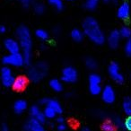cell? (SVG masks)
<instances>
[{
  "mask_svg": "<svg viewBox=\"0 0 131 131\" xmlns=\"http://www.w3.org/2000/svg\"><path fill=\"white\" fill-rule=\"evenodd\" d=\"M48 72V66L45 62H38L31 67L28 72V77L32 82H39L46 77Z\"/></svg>",
  "mask_w": 131,
  "mask_h": 131,
  "instance_id": "cell-3",
  "label": "cell"
},
{
  "mask_svg": "<svg viewBox=\"0 0 131 131\" xmlns=\"http://www.w3.org/2000/svg\"><path fill=\"white\" fill-rule=\"evenodd\" d=\"M71 37L75 41H81L83 40V38H84V32L81 30L74 29L71 31Z\"/></svg>",
  "mask_w": 131,
  "mask_h": 131,
  "instance_id": "cell-20",
  "label": "cell"
},
{
  "mask_svg": "<svg viewBox=\"0 0 131 131\" xmlns=\"http://www.w3.org/2000/svg\"><path fill=\"white\" fill-rule=\"evenodd\" d=\"M57 122H58V124L65 123V120H64V118H62V117H58V118H57Z\"/></svg>",
  "mask_w": 131,
  "mask_h": 131,
  "instance_id": "cell-35",
  "label": "cell"
},
{
  "mask_svg": "<svg viewBox=\"0 0 131 131\" xmlns=\"http://www.w3.org/2000/svg\"><path fill=\"white\" fill-rule=\"evenodd\" d=\"M43 112H44V115H45L46 118H49V119H50V118H54L57 115L56 111H55L52 108L49 107V106H46Z\"/></svg>",
  "mask_w": 131,
  "mask_h": 131,
  "instance_id": "cell-21",
  "label": "cell"
},
{
  "mask_svg": "<svg viewBox=\"0 0 131 131\" xmlns=\"http://www.w3.org/2000/svg\"><path fill=\"white\" fill-rule=\"evenodd\" d=\"M27 85V79L24 77H18L15 78L12 87L16 91H22Z\"/></svg>",
  "mask_w": 131,
  "mask_h": 131,
  "instance_id": "cell-15",
  "label": "cell"
},
{
  "mask_svg": "<svg viewBox=\"0 0 131 131\" xmlns=\"http://www.w3.org/2000/svg\"><path fill=\"white\" fill-rule=\"evenodd\" d=\"M83 31L88 39L97 45H102L105 41V35L93 17H87L84 21Z\"/></svg>",
  "mask_w": 131,
  "mask_h": 131,
  "instance_id": "cell-1",
  "label": "cell"
},
{
  "mask_svg": "<svg viewBox=\"0 0 131 131\" xmlns=\"http://www.w3.org/2000/svg\"><path fill=\"white\" fill-rule=\"evenodd\" d=\"M125 52L127 56H131V40H128L125 44Z\"/></svg>",
  "mask_w": 131,
  "mask_h": 131,
  "instance_id": "cell-30",
  "label": "cell"
},
{
  "mask_svg": "<svg viewBox=\"0 0 131 131\" xmlns=\"http://www.w3.org/2000/svg\"><path fill=\"white\" fill-rule=\"evenodd\" d=\"M102 79L97 74H92L89 77V90L93 95H98L102 93V86H101Z\"/></svg>",
  "mask_w": 131,
  "mask_h": 131,
  "instance_id": "cell-5",
  "label": "cell"
},
{
  "mask_svg": "<svg viewBox=\"0 0 131 131\" xmlns=\"http://www.w3.org/2000/svg\"><path fill=\"white\" fill-rule=\"evenodd\" d=\"M26 109H27V103L24 100H18L14 104V110L18 114L24 112Z\"/></svg>",
  "mask_w": 131,
  "mask_h": 131,
  "instance_id": "cell-16",
  "label": "cell"
},
{
  "mask_svg": "<svg viewBox=\"0 0 131 131\" xmlns=\"http://www.w3.org/2000/svg\"><path fill=\"white\" fill-rule=\"evenodd\" d=\"M3 62L5 65L11 66V67H22L25 64L24 55L21 53H14V54H8L3 58Z\"/></svg>",
  "mask_w": 131,
  "mask_h": 131,
  "instance_id": "cell-4",
  "label": "cell"
},
{
  "mask_svg": "<svg viewBox=\"0 0 131 131\" xmlns=\"http://www.w3.org/2000/svg\"><path fill=\"white\" fill-rule=\"evenodd\" d=\"M104 2H110V1H111V0H103Z\"/></svg>",
  "mask_w": 131,
  "mask_h": 131,
  "instance_id": "cell-38",
  "label": "cell"
},
{
  "mask_svg": "<svg viewBox=\"0 0 131 131\" xmlns=\"http://www.w3.org/2000/svg\"><path fill=\"white\" fill-rule=\"evenodd\" d=\"M110 77L114 80L115 83L117 84H122L124 82V77L119 70V66L116 62H111L110 64L109 68H108Z\"/></svg>",
  "mask_w": 131,
  "mask_h": 131,
  "instance_id": "cell-7",
  "label": "cell"
},
{
  "mask_svg": "<svg viewBox=\"0 0 131 131\" xmlns=\"http://www.w3.org/2000/svg\"><path fill=\"white\" fill-rule=\"evenodd\" d=\"M49 86L55 92H60L63 89V84H62L61 81L58 80V79H52V80H50Z\"/></svg>",
  "mask_w": 131,
  "mask_h": 131,
  "instance_id": "cell-18",
  "label": "cell"
},
{
  "mask_svg": "<svg viewBox=\"0 0 131 131\" xmlns=\"http://www.w3.org/2000/svg\"><path fill=\"white\" fill-rule=\"evenodd\" d=\"M118 31H119V34H120V36H121V38L128 39L131 37V30L129 29L128 27H127V26L122 27Z\"/></svg>",
  "mask_w": 131,
  "mask_h": 131,
  "instance_id": "cell-24",
  "label": "cell"
},
{
  "mask_svg": "<svg viewBox=\"0 0 131 131\" xmlns=\"http://www.w3.org/2000/svg\"><path fill=\"white\" fill-rule=\"evenodd\" d=\"M120 39H121V36L119 34V31L114 30L108 36V44L112 49H116L119 44Z\"/></svg>",
  "mask_w": 131,
  "mask_h": 131,
  "instance_id": "cell-11",
  "label": "cell"
},
{
  "mask_svg": "<svg viewBox=\"0 0 131 131\" xmlns=\"http://www.w3.org/2000/svg\"><path fill=\"white\" fill-rule=\"evenodd\" d=\"M15 78L14 77L12 70L8 67H4L1 69V81L2 84L6 87L13 86V84L15 82Z\"/></svg>",
  "mask_w": 131,
  "mask_h": 131,
  "instance_id": "cell-8",
  "label": "cell"
},
{
  "mask_svg": "<svg viewBox=\"0 0 131 131\" xmlns=\"http://www.w3.org/2000/svg\"><path fill=\"white\" fill-rule=\"evenodd\" d=\"M46 106L52 108L55 111L57 112V114H60L62 112V106L58 101L54 100V99H48V102Z\"/></svg>",
  "mask_w": 131,
  "mask_h": 131,
  "instance_id": "cell-17",
  "label": "cell"
},
{
  "mask_svg": "<svg viewBox=\"0 0 131 131\" xmlns=\"http://www.w3.org/2000/svg\"><path fill=\"white\" fill-rule=\"evenodd\" d=\"M5 49L8 51L9 54H14V53H20L21 45L18 40L15 39H6L4 42Z\"/></svg>",
  "mask_w": 131,
  "mask_h": 131,
  "instance_id": "cell-10",
  "label": "cell"
},
{
  "mask_svg": "<svg viewBox=\"0 0 131 131\" xmlns=\"http://www.w3.org/2000/svg\"><path fill=\"white\" fill-rule=\"evenodd\" d=\"M20 2L24 6H29L32 3V0H20Z\"/></svg>",
  "mask_w": 131,
  "mask_h": 131,
  "instance_id": "cell-32",
  "label": "cell"
},
{
  "mask_svg": "<svg viewBox=\"0 0 131 131\" xmlns=\"http://www.w3.org/2000/svg\"><path fill=\"white\" fill-rule=\"evenodd\" d=\"M6 27H5V26H1V27H0V32L1 33H4V32H6Z\"/></svg>",
  "mask_w": 131,
  "mask_h": 131,
  "instance_id": "cell-36",
  "label": "cell"
},
{
  "mask_svg": "<svg viewBox=\"0 0 131 131\" xmlns=\"http://www.w3.org/2000/svg\"><path fill=\"white\" fill-rule=\"evenodd\" d=\"M124 128H125L127 131H131V116L127 117V118H126Z\"/></svg>",
  "mask_w": 131,
  "mask_h": 131,
  "instance_id": "cell-31",
  "label": "cell"
},
{
  "mask_svg": "<svg viewBox=\"0 0 131 131\" xmlns=\"http://www.w3.org/2000/svg\"><path fill=\"white\" fill-rule=\"evenodd\" d=\"M30 113H31V116L32 118L41 122V123H44V121L46 119V117L44 115V112L40 111V109L38 106H32L31 108V110H30Z\"/></svg>",
  "mask_w": 131,
  "mask_h": 131,
  "instance_id": "cell-14",
  "label": "cell"
},
{
  "mask_svg": "<svg viewBox=\"0 0 131 131\" xmlns=\"http://www.w3.org/2000/svg\"><path fill=\"white\" fill-rule=\"evenodd\" d=\"M99 3V0H86L85 2V7L90 11H93L97 7Z\"/></svg>",
  "mask_w": 131,
  "mask_h": 131,
  "instance_id": "cell-25",
  "label": "cell"
},
{
  "mask_svg": "<svg viewBox=\"0 0 131 131\" xmlns=\"http://www.w3.org/2000/svg\"><path fill=\"white\" fill-rule=\"evenodd\" d=\"M26 131H46L41 122L31 118L25 125Z\"/></svg>",
  "mask_w": 131,
  "mask_h": 131,
  "instance_id": "cell-12",
  "label": "cell"
},
{
  "mask_svg": "<svg viewBox=\"0 0 131 131\" xmlns=\"http://www.w3.org/2000/svg\"><path fill=\"white\" fill-rule=\"evenodd\" d=\"M122 108L126 115L131 116V97H127L122 103Z\"/></svg>",
  "mask_w": 131,
  "mask_h": 131,
  "instance_id": "cell-19",
  "label": "cell"
},
{
  "mask_svg": "<svg viewBox=\"0 0 131 131\" xmlns=\"http://www.w3.org/2000/svg\"><path fill=\"white\" fill-rule=\"evenodd\" d=\"M1 131H9V128H8L6 124L5 123L2 124V126H1Z\"/></svg>",
  "mask_w": 131,
  "mask_h": 131,
  "instance_id": "cell-34",
  "label": "cell"
},
{
  "mask_svg": "<svg viewBox=\"0 0 131 131\" xmlns=\"http://www.w3.org/2000/svg\"><path fill=\"white\" fill-rule=\"evenodd\" d=\"M82 131H91L89 128H83V130Z\"/></svg>",
  "mask_w": 131,
  "mask_h": 131,
  "instance_id": "cell-37",
  "label": "cell"
},
{
  "mask_svg": "<svg viewBox=\"0 0 131 131\" xmlns=\"http://www.w3.org/2000/svg\"><path fill=\"white\" fill-rule=\"evenodd\" d=\"M130 78H131V75H130Z\"/></svg>",
  "mask_w": 131,
  "mask_h": 131,
  "instance_id": "cell-40",
  "label": "cell"
},
{
  "mask_svg": "<svg viewBox=\"0 0 131 131\" xmlns=\"http://www.w3.org/2000/svg\"><path fill=\"white\" fill-rule=\"evenodd\" d=\"M102 98L105 103L111 104L116 100V93L111 85H107L102 91Z\"/></svg>",
  "mask_w": 131,
  "mask_h": 131,
  "instance_id": "cell-9",
  "label": "cell"
},
{
  "mask_svg": "<svg viewBox=\"0 0 131 131\" xmlns=\"http://www.w3.org/2000/svg\"><path fill=\"white\" fill-rule=\"evenodd\" d=\"M49 3L57 10H61L63 8L62 0H49Z\"/></svg>",
  "mask_w": 131,
  "mask_h": 131,
  "instance_id": "cell-27",
  "label": "cell"
},
{
  "mask_svg": "<svg viewBox=\"0 0 131 131\" xmlns=\"http://www.w3.org/2000/svg\"><path fill=\"white\" fill-rule=\"evenodd\" d=\"M58 131H65L67 129V126H66L65 123H61L58 125Z\"/></svg>",
  "mask_w": 131,
  "mask_h": 131,
  "instance_id": "cell-33",
  "label": "cell"
},
{
  "mask_svg": "<svg viewBox=\"0 0 131 131\" xmlns=\"http://www.w3.org/2000/svg\"><path fill=\"white\" fill-rule=\"evenodd\" d=\"M112 122L115 127H118V128H122V127H124V126H125V121H123L119 117H116V116L113 117Z\"/></svg>",
  "mask_w": 131,
  "mask_h": 131,
  "instance_id": "cell-28",
  "label": "cell"
},
{
  "mask_svg": "<svg viewBox=\"0 0 131 131\" xmlns=\"http://www.w3.org/2000/svg\"><path fill=\"white\" fill-rule=\"evenodd\" d=\"M68 1H74V0H68Z\"/></svg>",
  "mask_w": 131,
  "mask_h": 131,
  "instance_id": "cell-39",
  "label": "cell"
},
{
  "mask_svg": "<svg viewBox=\"0 0 131 131\" xmlns=\"http://www.w3.org/2000/svg\"><path fill=\"white\" fill-rule=\"evenodd\" d=\"M34 11L36 12L37 14H42L45 11V6H44V5L40 4V3H38V4L34 5Z\"/></svg>",
  "mask_w": 131,
  "mask_h": 131,
  "instance_id": "cell-29",
  "label": "cell"
},
{
  "mask_svg": "<svg viewBox=\"0 0 131 131\" xmlns=\"http://www.w3.org/2000/svg\"><path fill=\"white\" fill-rule=\"evenodd\" d=\"M115 127H116L114 126L112 121H106L102 125V131H114Z\"/></svg>",
  "mask_w": 131,
  "mask_h": 131,
  "instance_id": "cell-26",
  "label": "cell"
},
{
  "mask_svg": "<svg viewBox=\"0 0 131 131\" xmlns=\"http://www.w3.org/2000/svg\"><path fill=\"white\" fill-rule=\"evenodd\" d=\"M118 17L122 20H126L129 17L130 15V6L128 3L124 2L119 6L118 8V12H117Z\"/></svg>",
  "mask_w": 131,
  "mask_h": 131,
  "instance_id": "cell-13",
  "label": "cell"
},
{
  "mask_svg": "<svg viewBox=\"0 0 131 131\" xmlns=\"http://www.w3.org/2000/svg\"><path fill=\"white\" fill-rule=\"evenodd\" d=\"M16 35L18 41L23 49L24 60L26 65H29L31 60V47H32V40H31V31L26 26H20L16 31Z\"/></svg>",
  "mask_w": 131,
  "mask_h": 131,
  "instance_id": "cell-2",
  "label": "cell"
},
{
  "mask_svg": "<svg viewBox=\"0 0 131 131\" xmlns=\"http://www.w3.org/2000/svg\"><path fill=\"white\" fill-rule=\"evenodd\" d=\"M85 66L88 69L94 70L97 68V62L95 61V59H93V58H87L85 59Z\"/></svg>",
  "mask_w": 131,
  "mask_h": 131,
  "instance_id": "cell-22",
  "label": "cell"
},
{
  "mask_svg": "<svg viewBox=\"0 0 131 131\" xmlns=\"http://www.w3.org/2000/svg\"><path fill=\"white\" fill-rule=\"evenodd\" d=\"M78 74L75 68L73 67H67L62 70L61 79L63 82L68 83V84H72L75 83L77 80Z\"/></svg>",
  "mask_w": 131,
  "mask_h": 131,
  "instance_id": "cell-6",
  "label": "cell"
},
{
  "mask_svg": "<svg viewBox=\"0 0 131 131\" xmlns=\"http://www.w3.org/2000/svg\"><path fill=\"white\" fill-rule=\"evenodd\" d=\"M130 40H131V37H130Z\"/></svg>",
  "mask_w": 131,
  "mask_h": 131,
  "instance_id": "cell-41",
  "label": "cell"
},
{
  "mask_svg": "<svg viewBox=\"0 0 131 131\" xmlns=\"http://www.w3.org/2000/svg\"><path fill=\"white\" fill-rule=\"evenodd\" d=\"M35 35H36L37 38L40 39V40H48V38H49V33L43 29L37 30V31H35Z\"/></svg>",
  "mask_w": 131,
  "mask_h": 131,
  "instance_id": "cell-23",
  "label": "cell"
}]
</instances>
